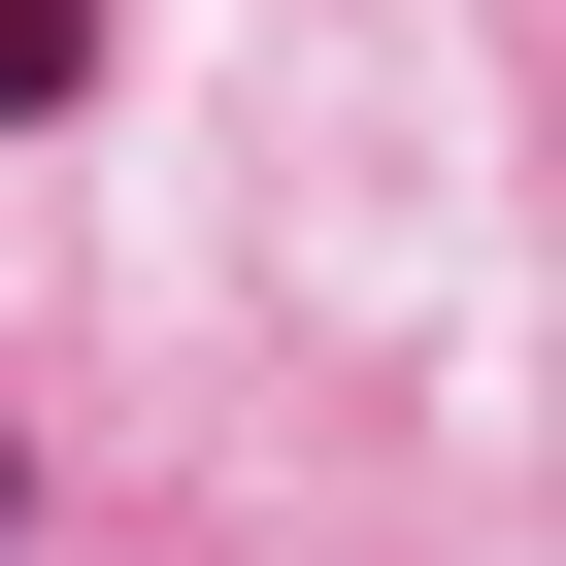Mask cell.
<instances>
[{"label":"cell","instance_id":"obj_1","mask_svg":"<svg viewBox=\"0 0 566 566\" xmlns=\"http://www.w3.org/2000/svg\"><path fill=\"white\" fill-rule=\"evenodd\" d=\"M101 101V0H0V134H67Z\"/></svg>","mask_w":566,"mask_h":566},{"label":"cell","instance_id":"obj_2","mask_svg":"<svg viewBox=\"0 0 566 566\" xmlns=\"http://www.w3.org/2000/svg\"><path fill=\"white\" fill-rule=\"evenodd\" d=\"M0 533H34V433H0Z\"/></svg>","mask_w":566,"mask_h":566}]
</instances>
